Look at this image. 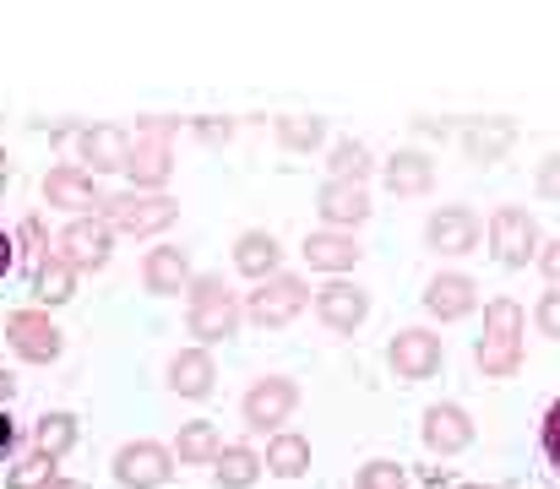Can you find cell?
Here are the masks:
<instances>
[{"instance_id": "obj_36", "label": "cell", "mask_w": 560, "mask_h": 489, "mask_svg": "<svg viewBox=\"0 0 560 489\" xmlns=\"http://www.w3.org/2000/svg\"><path fill=\"white\" fill-rule=\"evenodd\" d=\"M534 322H539V331H545V337H556V342H560V289H550V294L539 300Z\"/></svg>"}, {"instance_id": "obj_34", "label": "cell", "mask_w": 560, "mask_h": 489, "mask_svg": "<svg viewBox=\"0 0 560 489\" xmlns=\"http://www.w3.org/2000/svg\"><path fill=\"white\" fill-rule=\"evenodd\" d=\"M190 131H196V142H207V148H223V142L234 137V120H218V115H201V120H190Z\"/></svg>"}, {"instance_id": "obj_28", "label": "cell", "mask_w": 560, "mask_h": 489, "mask_svg": "<svg viewBox=\"0 0 560 489\" xmlns=\"http://www.w3.org/2000/svg\"><path fill=\"white\" fill-rule=\"evenodd\" d=\"M175 457H180V463H190V468H201V463H218V457H223L218 424H212V419H190V424H180Z\"/></svg>"}, {"instance_id": "obj_25", "label": "cell", "mask_w": 560, "mask_h": 489, "mask_svg": "<svg viewBox=\"0 0 560 489\" xmlns=\"http://www.w3.org/2000/svg\"><path fill=\"white\" fill-rule=\"evenodd\" d=\"M267 474H278V479L311 474V441H305L300 430H278V435L267 441Z\"/></svg>"}, {"instance_id": "obj_2", "label": "cell", "mask_w": 560, "mask_h": 489, "mask_svg": "<svg viewBox=\"0 0 560 489\" xmlns=\"http://www.w3.org/2000/svg\"><path fill=\"white\" fill-rule=\"evenodd\" d=\"M523 331H528V316H523L517 300H506V294L490 300V305H485V337H479V348H474L479 370L495 375V381L517 375V370H523Z\"/></svg>"}, {"instance_id": "obj_10", "label": "cell", "mask_w": 560, "mask_h": 489, "mask_svg": "<svg viewBox=\"0 0 560 489\" xmlns=\"http://www.w3.org/2000/svg\"><path fill=\"white\" fill-rule=\"evenodd\" d=\"M170 474H175V452L159 446V441H131V446L115 452V479H120V489H159V485H170Z\"/></svg>"}, {"instance_id": "obj_14", "label": "cell", "mask_w": 560, "mask_h": 489, "mask_svg": "<svg viewBox=\"0 0 560 489\" xmlns=\"http://www.w3.org/2000/svg\"><path fill=\"white\" fill-rule=\"evenodd\" d=\"M316 212H322V223H327V229L349 234V229H360V223L371 218V196H365V185L327 179V185L316 190Z\"/></svg>"}, {"instance_id": "obj_43", "label": "cell", "mask_w": 560, "mask_h": 489, "mask_svg": "<svg viewBox=\"0 0 560 489\" xmlns=\"http://www.w3.org/2000/svg\"><path fill=\"white\" fill-rule=\"evenodd\" d=\"M5 179H11V159H5V148H0V190H5Z\"/></svg>"}, {"instance_id": "obj_20", "label": "cell", "mask_w": 560, "mask_h": 489, "mask_svg": "<svg viewBox=\"0 0 560 489\" xmlns=\"http://www.w3.org/2000/svg\"><path fill=\"white\" fill-rule=\"evenodd\" d=\"M360 256H365V251L354 245V234H338V229H316V234H305V261H311L316 272L343 278Z\"/></svg>"}, {"instance_id": "obj_13", "label": "cell", "mask_w": 560, "mask_h": 489, "mask_svg": "<svg viewBox=\"0 0 560 489\" xmlns=\"http://www.w3.org/2000/svg\"><path fill=\"white\" fill-rule=\"evenodd\" d=\"M316 316H322L327 331H354L371 316V294L360 283H349V278H332L327 289H316Z\"/></svg>"}, {"instance_id": "obj_45", "label": "cell", "mask_w": 560, "mask_h": 489, "mask_svg": "<svg viewBox=\"0 0 560 489\" xmlns=\"http://www.w3.org/2000/svg\"><path fill=\"white\" fill-rule=\"evenodd\" d=\"M468 489H495V485H468Z\"/></svg>"}, {"instance_id": "obj_17", "label": "cell", "mask_w": 560, "mask_h": 489, "mask_svg": "<svg viewBox=\"0 0 560 489\" xmlns=\"http://www.w3.org/2000/svg\"><path fill=\"white\" fill-rule=\"evenodd\" d=\"M424 446H430L435 457H457V452H468V446H474V419H468L457 403H435V408H424Z\"/></svg>"}, {"instance_id": "obj_16", "label": "cell", "mask_w": 560, "mask_h": 489, "mask_svg": "<svg viewBox=\"0 0 560 489\" xmlns=\"http://www.w3.org/2000/svg\"><path fill=\"white\" fill-rule=\"evenodd\" d=\"M424 311H430L435 322H463V316L479 311V283H474L468 272H441V278H430V289H424Z\"/></svg>"}, {"instance_id": "obj_11", "label": "cell", "mask_w": 560, "mask_h": 489, "mask_svg": "<svg viewBox=\"0 0 560 489\" xmlns=\"http://www.w3.org/2000/svg\"><path fill=\"white\" fill-rule=\"evenodd\" d=\"M5 342L27 359V364H55L60 359V326L44 311H11L5 316Z\"/></svg>"}, {"instance_id": "obj_26", "label": "cell", "mask_w": 560, "mask_h": 489, "mask_svg": "<svg viewBox=\"0 0 560 489\" xmlns=\"http://www.w3.org/2000/svg\"><path fill=\"white\" fill-rule=\"evenodd\" d=\"M261 468H267L261 452H250V446H223V457L212 463V479H218V489H250L261 479Z\"/></svg>"}, {"instance_id": "obj_27", "label": "cell", "mask_w": 560, "mask_h": 489, "mask_svg": "<svg viewBox=\"0 0 560 489\" xmlns=\"http://www.w3.org/2000/svg\"><path fill=\"white\" fill-rule=\"evenodd\" d=\"M71 294H77V272L60 256H38V267H33V300L38 305H66Z\"/></svg>"}, {"instance_id": "obj_15", "label": "cell", "mask_w": 560, "mask_h": 489, "mask_svg": "<svg viewBox=\"0 0 560 489\" xmlns=\"http://www.w3.org/2000/svg\"><path fill=\"white\" fill-rule=\"evenodd\" d=\"M479 218L468 212V207H435L430 212V223H424V240H430V251H441V256H468L474 245H479Z\"/></svg>"}, {"instance_id": "obj_5", "label": "cell", "mask_w": 560, "mask_h": 489, "mask_svg": "<svg viewBox=\"0 0 560 489\" xmlns=\"http://www.w3.org/2000/svg\"><path fill=\"white\" fill-rule=\"evenodd\" d=\"M490 251H495V261L501 267H528V261H539V223L523 212V207H495L490 212Z\"/></svg>"}, {"instance_id": "obj_44", "label": "cell", "mask_w": 560, "mask_h": 489, "mask_svg": "<svg viewBox=\"0 0 560 489\" xmlns=\"http://www.w3.org/2000/svg\"><path fill=\"white\" fill-rule=\"evenodd\" d=\"M49 489H88V485H82V479H55Z\"/></svg>"}, {"instance_id": "obj_41", "label": "cell", "mask_w": 560, "mask_h": 489, "mask_svg": "<svg viewBox=\"0 0 560 489\" xmlns=\"http://www.w3.org/2000/svg\"><path fill=\"white\" fill-rule=\"evenodd\" d=\"M11 251H16V245H11V234H5V229H0V278H5V272H11Z\"/></svg>"}, {"instance_id": "obj_40", "label": "cell", "mask_w": 560, "mask_h": 489, "mask_svg": "<svg viewBox=\"0 0 560 489\" xmlns=\"http://www.w3.org/2000/svg\"><path fill=\"white\" fill-rule=\"evenodd\" d=\"M11 397H16V375L0 370V408H11Z\"/></svg>"}, {"instance_id": "obj_4", "label": "cell", "mask_w": 560, "mask_h": 489, "mask_svg": "<svg viewBox=\"0 0 560 489\" xmlns=\"http://www.w3.org/2000/svg\"><path fill=\"white\" fill-rule=\"evenodd\" d=\"M170 137H175V120H164V115H148L137 126V153H131V168H126L137 190H153L159 196V185L170 179V168H175Z\"/></svg>"}, {"instance_id": "obj_18", "label": "cell", "mask_w": 560, "mask_h": 489, "mask_svg": "<svg viewBox=\"0 0 560 489\" xmlns=\"http://www.w3.org/2000/svg\"><path fill=\"white\" fill-rule=\"evenodd\" d=\"M77 148H82L88 174H115V168H131V153H137L131 131H120V126H93V131H82V137H77Z\"/></svg>"}, {"instance_id": "obj_23", "label": "cell", "mask_w": 560, "mask_h": 489, "mask_svg": "<svg viewBox=\"0 0 560 489\" xmlns=\"http://www.w3.org/2000/svg\"><path fill=\"white\" fill-rule=\"evenodd\" d=\"M430 185H435V163H430V153L402 148V153L386 159V190H392V196H424Z\"/></svg>"}, {"instance_id": "obj_6", "label": "cell", "mask_w": 560, "mask_h": 489, "mask_svg": "<svg viewBox=\"0 0 560 489\" xmlns=\"http://www.w3.org/2000/svg\"><path fill=\"white\" fill-rule=\"evenodd\" d=\"M305 305H311V289L294 272H278V278H267L245 294V316L256 326H289Z\"/></svg>"}, {"instance_id": "obj_21", "label": "cell", "mask_w": 560, "mask_h": 489, "mask_svg": "<svg viewBox=\"0 0 560 489\" xmlns=\"http://www.w3.org/2000/svg\"><path fill=\"white\" fill-rule=\"evenodd\" d=\"M142 283H148V294H186L190 289V261L180 245H159V251H148V261H142Z\"/></svg>"}, {"instance_id": "obj_12", "label": "cell", "mask_w": 560, "mask_h": 489, "mask_svg": "<svg viewBox=\"0 0 560 489\" xmlns=\"http://www.w3.org/2000/svg\"><path fill=\"white\" fill-rule=\"evenodd\" d=\"M44 201L49 207H66V212H104V190L93 185V174L88 168H77V163H60V168H49L44 174Z\"/></svg>"}, {"instance_id": "obj_31", "label": "cell", "mask_w": 560, "mask_h": 489, "mask_svg": "<svg viewBox=\"0 0 560 489\" xmlns=\"http://www.w3.org/2000/svg\"><path fill=\"white\" fill-rule=\"evenodd\" d=\"M327 163H332V179H349V185H365V179H371V148H365V142H354V137H349V142H338V148H332V153H327Z\"/></svg>"}, {"instance_id": "obj_24", "label": "cell", "mask_w": 560, "mask_h": 489, "mask_svg": "<svg viewBox=\"0 0 560 489\" xmlns=\"http://www.w3.org/2000/svg\"><path fill=\"white\" fill-rule=\"evenodd\" d=\"M212 381H218V370H212V353H207V348H180V353L170 359V386H175L180 397H207Z\"/></svg>"}, {"instance_id": "obj_8", "label": "cell", "mask_w": 560, "mask_h": 489, "mask_svg": "<svg viewBox=\"0 0 560 489\" xmlns=\"http://www.w3.org/2000/svg\"><path fill=\"white\" fill-rule=\"evenodd\" d=\"M294 403H300V386H294L289 375H261V381L245 392L240 414H245V424H250L256 435H261V430H272V435H278V424H289Z\"/></svg>"}, {"instance_id": "obj_22", "label": "cell", "mask_w": 560, "mask_h": 489, "mask_svg": "<svg viewBox=\"0 0 560 489\" xmlns=\"http://www.w3.org/2000/svg\"><path fill=\"white\" fill-rule=\"evenodd\" d=\"M278 261H283V251H278V240H272L267 229H245V234L234 240V267H240L245 278L267 283V278H278Z\"/></svg>"}, {"instance_id": "obj_29", "label": "cell", "mask_w": 560, "mask_h": 489, "mask_svg": "<svg viewBox=\"0 0 560 489\" xmlns=\"http://www.w3.org/2000/svg\"><path fill=\"white\" fill-rule=\"evenodd\" d=\"M322 137H327V120L322 115H283L278 120V142L289 153H311V148H322Z\"/></svg>"}, {"instance_id": "obj_3", "label": "cell", "mask_w": 560, "mask_h": 489, "mask_svg": "<svg viewBox=\"0 0 560 489\" xmlns=\"http://www.w3.org/2000/svg\"><path fill=\"white\" fill-rule=\"evenodd\" d=\"M115 234H137V240H148V234H159V229H170L175 218H180V207L159 190H120V196H109L104 201V212H98Z\"/></svg>"}, {"instance_id": "obj_38", "label": "cell", "mask_w": 560, "mask_h": 489, "mask_svg": "<svg viewBox=\"0 0 560 489\" xmlns=\"http://www.w3.org/2000/svg\"><path fill=\"white\" fill-rule=\"evenodd\" d=\"M539 272H545V278H550V283L560 289V234L550 240V245H545V251H539Z\"/></svg>"}, {"instance_id": "obj_19", "label": "cell", "mask_w": 560, "mask_h": 489, "mask_svg": "<svg viewBox=\"0 0 560 489\" xmlns=\"http://www.w3.org/2000/svg\"><path fill=\"white\" fill-rule=\"evenodd\" d=\"M463 153L474 163H495L512 142H517V120H506V115H490V120H468L463 131Z\"/></svg>"}, {"instance_id": "obj_39", "label": "cell", "mask_w": 560, "mask_h": 489, "mask_svg": "<svg viewBox=\"0 0 560 489\" xmlns=\"http://www.w3.org/2000/svg\"><path fill=\"white\" fill-rule=\"evenodd\" d=\"M16 452V419H11V408H0V457H11Z\"/></svg>"}, {"instance_id": "obj_32", "label": "cell", "mask_w": 560, "mask_h": 489, "mask_svg": "<svg viewBox=\"0 0 560 489\" xmlns=\"http://www.w3.org/2000/svg\"><path fill=\"white\" fill-rule=\"evenodd\" d=\"M55 479H60L55 474V457H44V452H33V457H22L11 468V489H49Z\"/></svg>"}, {"instance_id": "obj_33", "label": "cell", "mask_w": 560, "mask_h": 489, "mask_svg": "<svg viewBox=\"0 0 560 489\" xmlns=\"http://www.w3.org/2000/svg\"><path fill=\"white\" fill-rule=\"evenodd\" d=\"M360 489H408V474H402V463L375 457V463L360 468Z\"/></svg>"}, {"instance_id": "obj_9", "label": "cell", "mask_w": 560, "mask_h": 489, "mask_svg": "<svg viewBox=\"0 0 560 489\" xmlns=\"http://www.w3.org/2000/svg\"><path fill=\"white\" fill-rule=\"evenodd\" d=\"M441 359H446V348H441V337L424 331V326H408V331H397V337L386 342V364L397 370V381H430V375L441 370Z\"/></svg>"}, {"instance_id": "obj_42", "label": "cell", "mask_w": 560, "mask_h": 489, "mask_svg": "<svg viewBox=\"0 0 560 489\" xmlns=\"http://www.w3.org/2000/svg\"><path fill=\"white\" fill-rule=\"evenodd\" d=\"M495 489H550V485H539V479H506V485H495Z\"/></svg>"}, {"instance_id": "obj_7", "label": "cell", "mask_w": 560, "mask_h": 489, "mask_svg": "<svg viewBox=\"0 0 560 489\" xmlns=\"http://www.w3.org/2000/svg\"><path fill=\"white\" fill-rule=\"evenodd\" d=\"M109 245H115V229H109L104 218H77V223L60 229L55 256H60L71 272H98V267L109 261Z\"/></svg>"}, {"instance_id": "obj_37", "label": "cell", "mask_w": 560, "mask_h": 489, "mask_svg": "<svg viewBox=\"0 0 560 489\" xmlns=\"http://www.w3.org/2000/svg\"><path fill=\"white\" fill-rule=\"evenodd\" d=\"M539 196H545V201H560V153H550V159L539 163Z\"/></svg>"}, {"instance_id": "obj_30", "label": "cell", "mask_w": 560, "mask_h": 489, "mask_svg": "<svg viewBox=\"0 0 560 489\" xmlns=\"http://www.w3.org/2000/svg\"><path fill=\"white\" fill-rule=\"evenodd\" d=\"M33 441H38V452H44V457H55V463H60V457L77 446V419H71V414H44V419H38V430H33Z\"/></svg>"}, {"instance_id": "obj_35", "label": "cell", "mask_w": 560, "mask_h": 489, "mask_svg": "<svg viewBox=\"0 0 560 489\" xmlns=\"http://www.w3.org/2000/svg\"><path fill=\"white\" fill-rule=\"evenodd\" d=\"M539 441H545V457H550V468L560 474V403H550V414H545V430H539Z\"/></svg>"}, {"instance_id": "obj_1", "label": "cell", "mask_w": 560, "mask_h": 489, "mask_svg": "<svg viewBox=\"0 0 560 489\" xmlns=\"http://www.w3.org/2000/svg\"><path fill=\"white\" fill-rule=\"evenodd\" d=\"M240 316H245V305L234 300V289H229L218 272L190 278L186 326H190V337H196V348H207V342H229V337L240 331Z\"/></svg>"}]
</instances>
